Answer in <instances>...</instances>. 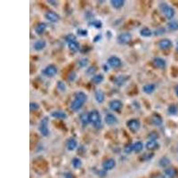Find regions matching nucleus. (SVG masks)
<instances>
[{
	"mask_svg": "<svg viewBox=\"0 0 178 178\" xmlns=\"http://www.w3.org/2000/svg\"><path fill=\"white\" fill-rule=\"evenodd\" d=\"M88 119L89 123L92 124L95 128H100L102 127V118L101 114L97 110H92L88 112Z\"/></svg>",
	"mask_w": 178,
	"mask_h": 178,
	"instance_id": "nucleus-1",
	"label": "nucleus"
},
{
	"mask_svg": "<svg viewBox=\"0 0 178 178\" xmlns=\"http://www.w3.org/2000/svg\"><path fill=\"white\" fill-rule=\"evenodd\" d=\"M159 8H160L162 13L165 15V17L167 19H172L175 16V13H176L175 9L171 6H169V4L164 3V2L163 3H160L159 4Z\"/></svg>",
	"mask_w": 178,
	"mask_h": 178,
	"instance_id": "nucleus-2",
	"label": "nucleus"
},
{
	"mask_svg": "<svg viewBox=\"0 0 178 178\" xmlns=\"http://www.w3.org/2000/svg\"><path fill=\"white\" fill-rule=\"evenodd\" d=\"M132 40V34L130 32H122L120 33L118 38L117 41L120 45H127Z\"/></svg>",
	"mask_w": 178,
	"mask_h": 178,
	"instance_id": "nucleus-3",
	"label": "nucleus"
},
{
	"mask_svg": "<svg viewBox=\"0 0 178 178\" xmlns=\"http://www.w3.org/2000/svg\"><path fill=\"white\" fill-rule=\"evenodd\" d=\"M38 128H39V131L41 133L42 135L44 136H47L49 134V128H48V118L45 117L40 123H39V126H38Z\"/></svg>",
	"mask_w": 178,
	"mask_h": 178,
	"instance_id": "nucleus-4",
	"label": "nucleus"
},
{
	"mask_svg": "<svg viewBox=\"0 0 178 178\" xmlns=\"http://www.w3.org/2000/svg\"><path fill=\"white\" fill-rule=\"evenodd\" d=\"M42 71H43V74L47 77H54L57 74L58 69L55 64H49L47 67H45Z\"/></svg>",
	"mask_w": 178,
	"mask_h": 178,
	"instance_id": "nucleus-5",
	"label": "nucleus"
},
{
	"mask_svg": "<svg viewBox=\"0 0 178 178\" xmlns=\"http://www.w3.org/2000/svg\"><path fill=\"white\" fill-rule=\"evenodd\" d=\"M107 64L112 68H119L122 64L121 59L119 57L112 55V56L109 57V59L107 60Z\"/></svg>",
	"mask_w": 178,
	"mask_h": 178,
	"instance_id": "nucleus-6",
	"label": "nucleus"
},
{
	"mask_svg": "<svg viewBox=\"0 0 178 178\" xmlns=\"http://www.w3.org/2000/svg\"><path fill=\"white\" fill-rule=\"evenodd\" d=\"M45 18L48 20L49 21H52V22H57L59 20H60V15L57 13L56 12L53 11V10H48L45 13Z\"/></svg>",
	"mask_w": 178,
	"mask_h": 178,
	"instance_id": "nucleus-7",
	"label": "nucleus"
},
{
	"mask_svg": "<svg viewBox=\"0 0 178 178\" xmlns=\"http://www.w3.org/2000/svg\"><path fill=\"white\" fill-rule=\"evenodd\" d=\"M127 126L128 127V128L131 129L132 131H137L140 128L141 122L136 119H131L127 121Z\"/></svg>",
	"mask_w": 178,
	"mask_h": 178,
	"instance_id": "nucleus-8",
	"label": "nucleus"
},
{
	"mask_svg": "<svg viewBox=\"0 0 178 178\" xmlns=\"http://www.w3.org/2000/svg\"><path fill=\"white\" fill-rule=\"evenodd\" d=\"M173 46V42L169 38H162L159 41V47L162 50H168L170 49Z\"/></svg>",
	"mask_w": 178,
	"mask_h": 178,
	"instance_id": "nucleus-9",
	"label": "nucleus"
},
{
	"mask_svg": "<svg viewBox=\"0 0 178 178\" xmlns=\"http://www.w3.org/2000/svg\"><path fill=\"white\" fill-rule=\"evenodd\" d=\"M116 166V160L112 158L105 159L103 162V169L104 170H112L115 168Z\"/></svg>",
	"mask_w": 178,
	"mask_h": 178,
	"instance_id": "nucleus-10",
	"label": "nucleus"
},
{
	"mask_svg": "<svg viewBox=\"0 0 178 178\" xmlns=\"http://www.w3.org/2000/svg\"><path fill=\"white\" fill-rule=\"evenodd\" d=\"M110 109L112 110L114 112H119L123 108V103L119 101V100H112L110 104Z\"/></svg>",
	"mask_w": 178,
	"mask_h": 178,
	"instance_id": "nucleus-11",
	"label": "nucleus"
},
{
	"mask_svg": "<svg viewBox=\"0 0 178 178\" xmlns=\"http://www.w3.org/2000/svg\"><path fill=\"white\" fill-rule=\"evenodd\" d=\"M104 122L109 126H113L118 123V119L112 113H107L104 117Z\"/></svg>",
	"mask_w": 178,
	"mask_h": 178,
	"instance_id": "nucleus-12",
	"label": "nucleus"
},
{
	"mask_svg": "<svg viewBox=\"0 0 178 178\" xmlns=\"http://www.w3.org/2000/svg\"><path fill=\"white\" fill-rule=\"evenodd\" d=\"M164 174L165 176L167 178H176L177 176V171L175 168L172 167H169L164 170Z\"/></svg>",
	"mask_w": 178,
	"mask_h": 178,
	"instance_id": "nucleus-13",
	"label": "nucleus"
},
{
	"mask_svg": "<svg viewBox=\"0 0 178 178\" xmlns=\"http://www.w3.org/2000/svg\"><path fill=\"white\" fill-rule=\"evenodd\" d=\"M153 63L159 69H164L167 66V62L161 57H155L153 59Z\"/></svg>",
	"mask_w": 178,
	"mask_h": 178,
	"instance_id": "nucleus-14",
	"label": "nucleus"
},
{
	"mask_svg": "<svg viewBox=\"0 0 178 178\" xmlns=\"http://www.w3.org/2000/svg\"><path fill=\"white\" fill-rule=\"evenodd\" d=\"M66 146H67V149L70 151L74 150L78 147V141L76 140L75 138L73 137H70L67 140V143H66Z\"/></svg>",
	"mask_w": 178,
	"mask_h": 178,
	"instance_id": "nucleus-15",
	"label": "nucleus"
},
{
	"mask_svg": "<svg viewBox=\"0 0 178 178\" xmlns=\"http://www.w3.org/2000/svg\"><path fill=\"white\" fill-rule=\"evenodd\" d=\"M159 146V142H157V140H149L145 144V148L148 150H157Z\"/></svg>",
	"mask_w": 178,
	"mask_h": 178,
	"instance_id": "nucleus-16",
	"label": "nucleus"
},
{
	"mask_svg": "<svg viewBox=\"0 0 178 178\" xmlns=\"http://www.w3.org/2000/svg\"><path fill=\"white\" fill-rule=\"evenodd\" d=\"M156 89V85L153 84V83H149V84L144 85L142 86V91L145 93V94H150L151 93H153Z\"/></svg>",
	"mask_w": 178,
	"mask_h": 178,
	"instance_id": "nucleus-17",
	"label": "nucleus"
},
{
	"mask_svg": "<svg viewBox=\"0 0 178 178\" xmlns=\"http://www.w3.org/2000/svg\"><path fill=\"white\" fill-rule=\"evenodd\" d=\"M47 46V42H46V40H44V39H38L37 41H35V43H34V45H33V47H34V49L35 50H42V49H44L45 47Z\"/></svg>",
	"mask_w": 178,
	"mask_h": 178,
	"instance_id": "nucleus-18",
	"label": "nucleus"
},
{
	"mask_svg": "<svg viewBox=\"0 0 178 178\" xmlns=\"http://www.w3.org/2000/svg\"><path fill=\"white\" fill-rule=\"evenodd\" d=\"M170 164H171V160L168 157H162L159 160V167L164 168V169H167V168L170 167Z\"/></svg>",
	"mask_w": 178,
	"mask_h": 178,
	"instance_id": "nucleus-19",
	"label": "nucleus"
},
{
	"mask_svg": "<svg viewBox=\"0 0 178 178\" xmlns=\"http://www.w3.org/2000/svg\"><path fill=\"white\" fill-rule=\"evenodd\" d=\"M74 99L79 101L80 103H82L84 104L86 102V100H87V96H86V94H85L84 92L78 91V92H77L75 94V98Z\"/></svg>",
	"mask_w": 178,
	"mask_h": 178,
	"instance_id": "nucleus-20",
	"label": "nucleus"
},
{
	"mask_svg": "<svg viewBox=\"0 0 178 178\" xmlns=\"http://www.w3.org/2000/svg\"><path fill=\"white\" fill-rule=\"evenodd\" d=\"M94 98L96 100V102L99 103H103L104 99H105V95L102 90H96L94 93Z\"/></svg>",
	"mask_w": 178,
	"mask_h": 178,
	"instance_id": "nucleus-21",
	"label": "nucleus"
},
{
	"mask_svg": "<svg viewBox=\"0 0 178 178\" xmlns=\"http://www.w3.org/2000/svg\"><path fill=\"white\" fill-rule=\"evenodd\" d=\"M150 119H151V123H152L153 125H155V126H160V125L163 123L162 118H161L159 115H158V114H153V115L151 116Z\"/></svg>",
	"mask_w": 178,
	"mask_h": 178,
	"instance_id": "nucleus-22",
	"label": "nucleus"
},
{
	"mask_svg": "<svg viewBox=\"0 0 178 178\" xmlns=\"http://www.w3.org/2000/svg\"><path fill=\"white\" fill-rule=\"evenodd\" d=\"M84 104L82 103H80L79 101H78V100H76L74 99L71 103H70V108H71V110L72 111H74V112H78V111H79L80 109H81V107L83 106Z\"/></svg>",
	"mask_w": 178,
	"mask_h": 178,
	"instance_id": "nucleus-23",
	"label": "nucleus"
},
{
	"mask_svg": "<svg viewBox=\"0 0 178 178\" xmlns=\"http://www.w3.org/2000/svg\"><path fill=\"white\" fill-rule=\"evenodd\" d=\"M46 28H47V24L45 22H39V23L37 24V26L35 27V31H36L37 34L40 35V34L45 32Z\"/></svg>",
	"mask_w": 178,
	"mask_h": 178,
	"instance_id": "nucleus-24",
	"label": "nucleus"
},
{
	"mask_svg": "<svg viewBox=\"0 0 178 178\" xmlns=\"http://www.w3.org/2000/svg\"><path fill=\"white\" fill-rule=\"evenodd\" d=\"M51 116L54 117V118H56L59 119H63L67 118V115L64 112H62V111H55L51 113Z\"/></svg>",
	"mask_w": 178,
	"mask_h": 178,
	"instance_id": "nucleus-25",
	"label": "nucleus"
},
{
	"mask_svg": "<svg viewBox=\"0 0 178 178\" xmlns=\"http://www.w3.org/2000/svg\"><path fill=\"white\" fill-rule=\"evenodd\" d=\"M68 47L72 51V52H78L79 50V43L76 40V41H72V42H70L68 43Z\"/></svg>",
	"mask_w": 178,
	"mask_h": 178,
	"instance_id": "nucleus-26",
	"label": "nucleus"
},
{
	"mask_svg": "<svg viewBox=\"0 0 178 178\" xmlns=\"http://www.w3.org/2000/svg\"><path fill=\"white\" fill-rule=\"evenodd\" d=\"M133 146H134V151L136 153H139L143 149V143L141 141H137V142H134Z\"/></svg>",
	"mask_w": 178,
	"mask_h": 178,
	"instance_id": "nucleus-27",
	"label": "nucleus"
},
{
	"mask_svg": "<svg viewBox=\"0 0 178 178\" xmlns=\"http://www.w3.org/2000/svg\"><path fill=\"white\" fill-rule=\"evenodd\" d=\"M140 34L142 37H146V38H149L150 37L152 34H153V31L149 28H142L140 30Z\"/></svg>",
	"mask_w": 178,
	"mask_h": 178,
	"instance_id": "nucleus-28",
	"label": "nucleus"
},
{
	"mask_svg": "<svg viewBox=\"0 0 178 178\" xmlns=\"http://www.w3.org/2000/svg\"><path fill=\"white\" fill-rule=\"evenodd\" d=\"M168 28L170 30H178V21L172 20L168 23Z\"/></svg>",
	"mask_w": 178,
	"mask_h": 178,
	"instance_id": "nucleus-29",
	"label": "nucleus"
},
{
	"mask_svg": "<svg viewBox=\"0 0 178 178\" xmlns=\"http://www.w3.org/2000/svg\"><path fill=\"white\" fill-rule=\"evenodd\" d=\"M111 4L114 8H121L122 6L125 5V1H123V0H112Z\"/></svg>",
	"mask_w": 178,
	"mask_h": 178,
	"instance_id": "nucleus-30",
	"label": "nucleus"
},
{
	"mask_svg": "<svg viewBox=\"0 0 178 178\" xmlns=\"http://www.w3.org/2000/svg\"><path fill=\"white\" fill-rule=\"evenodd\" d=\"M91 80L94 84H100L103 81V76L102 74H96L92 77Z\"/></svg>",
	"mask_w": 178,
	"mask_h": 178,
	"instance_id": "nucleus-31",
	"label": "nucleus"
},
{
	"mask_svg": "<svg viewBox=\"0 0 178 178\" xmlns=\"http://www.w3.org/2000/svg\"><path fill=\"white\" fill-rule=\"evenodd\" d=\"M168 112L170 115H176L178 112V107L176 104H171L168 108Z\"/></svg>",
	"mask_w": 178,
	"mask_h": 178,
	"instance_id": "nucleus-32",
	"label": "nucleus"
},
{
	"mask_svg": "<svg viewBox=\"0 0 178 178\" xmlns=\"http://www.w3.org/2000/svg\"><path fill=\"white\" fill-rule=\"evenodd\" d=\"M71 164H72V167L74 169H79V168H81L82 161H81V159H78V158H74V159H72V161H71Z\"/></svg>",
	"mask_w": 178,
	"mask_h": 178,
	"instance_id": "nucleus-33",
	"label": "nucleus"
},
{
	"mask_svg": "<svg viewBox=\"0 0 178 178\" xmlns=\"http://www.w3.org/2000/svg\"><path fill=\"white\" fill-rule=\"evenodd\" d=\"M78 66L80 68H84V67H85L88 64V59L87 58H81V59H79L78 62Z\"/></svg>",
	"mask_w": 178,
	"mask_h": 178,
	"instance_id": "nucleus-34",
	"label": "nucleus"
},
{
	"mask_svg": "<svg viewBox=\"0 0 178 178\" xmlns=\"http://www.w3.org/2000/svg\"><path fill=\"white\" fill-rule=\"evenodd\" d=\"M124 151L127 154L129 153H132L134 151V146H133V143H127L125 145L124 147Z\"/></svg>",
	"mask_w": 178,
	"mask_h": 178,
	"instance_id": "nucleus-35",
	"label": "nucleus"
},
{
	"mask_svg": "<svg viewBox=\"0 0 178 178\" xmlns=\"http://www.w3.org/2000/svg\"><path fill=\"white\" fill-rule=\"evenodd\" d=\"M80 119H81V123L83 125H86L87 123H89V119H88V113H83L80 116Z\"/></svg>",
	"mask_w": 178,
	"mask_h": 178,
	"instance_id": "nucleus-36",
	"label": "nucleus"
},
{
	"mask_svg": "<svg viewBox=\"0 0 178 178\" xmlns=\"http://www.w3.org/2000/svg\"><path fill=\"white\" fill-rule=\"evenodd\" d=\"M65 40L67 43H70V42H72V41H76L77 38H76V36L74 34L70 33V34H68V35L65 36Z\"/></svg>",
	"mask_w": 178,
	"mask_h": 178,
	"instance_id": "nucleus-37",
	"label": "nucleus"
},
{
	"mask_svg": "<svg viewBox=\"0 0 178 178\" xmlns=\"http://www.w3.org/2000/svg\"><path fill=\"white\" fill-rule=\"evenodd\" d=\"M166 32V29L164 28H156L154 31H153V34L155 35V36H160V35H162V34H164Z\"/></svg>",
	"mask_w": 178,
	"mask_h": 178,
	"instance_id": "nucleus-38",
	"label": "nucleus"
},
{
	"mask_svg": "<svg viewBox=\"0 0 178 178\" xmlns=\"http://www.w3.org/2000/svg\"><path fill=\"white\" fill-rule=\"evenodd\" d=\"M153 153H144L143 155H142L141 159L143 160V161H147V160H150L152 157H153Z\"/></svg>",
	"mask_w": 178,
	"mask_h": 178,
	"instance_id": "nucleus-39",
	"label": "nucleus"
},
{
	"mask_svg": "<svg viewBox=\"0 0 178 178\" xmlns=\"http://www.w3.org/2000/svg\"><path fill=\"white\" fill-rule=\"evenodd\" d=\"M148 138L149 140H157L159 138V134L156 132H150L148 134Z\"/></svg>",
	"mask_w": 178,
	"mask_h": 178,
	"instance_id": "nucleus-40",
	"label": "nucleus"
},
{
	"mask_svg": "<svg viewBox=\"0 0 178 178\" xmlns=\"http://www.w3.org/2000/svg\"><path fill=\"white\" fill-rule=\"evenodd\" d=\"M57 87H58V89H59L60 91H62V92H63V91H65L66 90V85L62 81H58V82H57Z\"/></svg>",
	"mask_w": 178,
	"mask_h": 178,
	"instance_id": "nucleus-41",
	"label": "nucleus"
},
{
	"mask_svg": "<svg viewBox=\"0 0 178 178\" xmlns=\"http://www.w3.org/2000/svg\"><path fill=\"white\" fill-rule=\"evenodd\" d=\"M90 24L93 25V26L95 27V28H101V27H102V22H101V21H99V20H94L93 21H91Z\"/></svg>",
	"mask_w": 178,
	"mask_h": 178,
	"instance_id": "nucleus-42",
	"label": "nucleus"
},
{
	"mask_svg": "<svg viewBox=\"0 0 178 178\" xmlns=\"http://www.w3.org/2000/svg\"><path fill=\"white\" fill-rule=\"evenodd\" d=\"M29 106H30V111L31 112H34V111L38 110V108H39V105L37 103H31Z\"/></svg>",
	"mask_w": 178,
	"mask_h": 178,
	"instance_id": "nucleus-43",
	"label": "nucleus"
},
{
	"mask_svg": "<svg viewBox=\"0 0 178 178\" xmlns=\"http://www.w3.org/2000/svg\"><path fill=\"white\" fill-rule=\"evenodd\" d=\"M94 71H96V68L94 67V66H90V67L87 69L86 73H87V74H93Z\"/></svg>",
	"mask_w": 178,
	"mask_h": 178,
	"instance_id": "nucleus-44",
	"label": "nucleus"
},
{
	"mask_svg": "<svg viewBox=\"0 0 178 178\" xmlns=\"http://www.w3.org/2000/svg\"><path fill=\"white\" fill-rule=\"evenodd\" d=\"M125 78V76H120V77H119V78H117V79L115 80V83L116 84H119V81H121V84L124 83V81H126V79H124Z\"/></svg>",
	"mask_w": 178,
	"mask_h": 178,
	"instance_id": "nucleus-45",
	"label": "nucleus"
},
{
	"mask_svg": "<svg viewBox=\"0 0 178 178\" xmlns=\"http://www.w3.org/2000/svg\"><path fill=\"white\" fill-rule=\"evenodd\" d=\"M78 34L82 35V36H86L87 35V31L84 29V28H78Z\"/></svg>",
	"mask_w": 178,
	"mask_h": 178,
	"instance_id": "nucleus-46",
	"label": "nucleus"
},
{
	"mask_svg": "<svg viewBox=\"0 0 178 178\" xmlns=\"http://www.w3.org/2000/svg\"><path fill=\"white\" fill-rule=\"evenodd\" d=\"M75 78H76V74L73 72V73H71L70 75L69 76V79L70 80V81H72V80H74L75 79Z\"/></svg>",
	"mask_w": 178,
	"mask_h": 178,
	"instance_id": "nucleus-47",
	"label": "nucleus"
},
{
	"mask_svg": "<svg viewBox=\"0 0 178 178\" xmlns=\"http://www.w3.org/2000/svg\"><path fill=\"white\" fill-rule=\"evenodd\" d=\"M65 178H73V176H72V175L70 174V173H67V174H65V176H64Z\"/></svg>",
	"mask_w": 178,
	"mask_h": 178,
	"instance_id": "nucleus-48",
	"label": "nucleus"
},
{
	"mask_svg": "<svg viewBox=\"0 0 178 178\" xmlns=\"http://www.w3.org/2000/svg\"><path fill=\"white\" fill-rule=\"evenodd\" d=\"M175 92H176V94L178 96V85H176V87H175Z\"/></svg>",
	"mask_w": 178,
	"mask_h": 178,
	"instance_id": "nucleus-49",
	"label": "nucleus"
},
{
	"mask_svg": "<svg viewBox=\"0 0 178 178\" xmlns=\"http://www.w3.org/2000/svg\"><path fill=\"white\" fill-rule=\"evenodd\" d=\"M49 3H51L52 5H55V4H57V2H55V1H54V2H52V1H48Z\"/></svg>",
	"mask_w": 178,
	"mask_h": 178,
	"instance_id": "nucleus-50",
	"label": "nucleus"
},
{
	"mask_svg": "<svg viewBox=\"0 0 178 178\" xmlns=\"http://www.w3.org/2000/svg\"><path fill=\"white\" fill-rule=\"evenodd\" d=\"M156 178H167L165 176H157Z\"/></svg>",
	"mask_w": 178,
	"mask_h": 178,
	"instance_id": "nucleus-51",
	"label": "nucleus"
},
{
	"mask_svg": "<svg viewBox=\"0 0 178 178\" xmlns=\"http://www.w3.org/2000/svg\"><path fill=\"white\" fill-rule=\"evenodd\" d=\"M176 51L178 52V41H177V44H176Z\"/></svg>",
	"mask_w": 178,
	"mask_h": 178,
	"instance_id": "nucleus-52",
	"label": "nucleus"
}]
</instances>
